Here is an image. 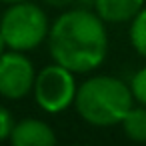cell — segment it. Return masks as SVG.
Returning a JSON list of instances; mask_svg holds the SVG:
<instances>
[{
    "mask_svg": "<svg viewBox=\"0 0 146 146\" xmlns=\"http://www.w3.org/2000/svg\"><path fill=\"white\" fill-rule=\"evenodd\" d=\"M52 62L74 74H88L102 66L108 54V32L104 20L90 10L76 8L62 12L48 30Z\"/></svg>",
    "mask_w": 146,
    "mask_h": 146,
    "instance_id": "1",
    "label": "cell"
},
{
    "mask_svg": "<svg viewBox=\"0 0 146 146\" xmlns=\"http://www.w3.org/2000/svg\"><path fill=\"white\" fill-rule=\"evenodd\" d=\"M78 116L90 126H116L134 106L130 86L108 74H98L84 80L74 96Z\"/></svg>",
    "mask_w": 146,
    "mask_h": 146,
    "instance_id": "2",
    "label": "cell"
},
{
    "mask_svg": "<svg viewBox=\"0 0 146 146\" xmlns=\"http://www.w3.org/2000/svg\"><path fill=\"white\" fill-rule=\"evenodd\" d=\"M48 30L50 24L46 12L30 0L8 4V8L0 18V34L8 50H34L46 40Z\"/></svg>",
    "mask_w": 146,
    "mask_h": 146,
    "instance_id": "3",
    "label": "cell"
},
{
    "mask_svg": "<svg viewBox=\"0 0 146 146\" xmlns=\"http://www.w3.org/2000/svg\"><path fill=\"white\" fill-rule=\"evenodd\" d=\"M76 90H78V84H76L74 72H70L68 68L56 62L36 72L34 86H32L36 104L48 114H58L70 108L74 104Z\"/></svg>",
    "mask_w": 146,
    "mask_h": 146,
    "instance_id": "4",
    "label": "cell"
},
{
    "mask_svg": "<svg viewBox=\"0 0 146 146\" xmlns=\"http://www.w3.org/2000/svg\"><path fill=\"white\" fill-rule=\"evenodd\" d=\"M36 70L32 60L18 50H6L0 56V96L22 100L32 92Z\"/></svg>",
    "mask_w": 146,
    "mask_h": 146,
    "instance_id": "5",
    "label": "cell"
},
{
    "mask_svg": "<svg viewBox=\"0 0 146 146\" xmlns=\"http://www.w3.org/2000/svg\"><path fill=\"white\" fill-rule=\"evenodd\" d=\"M8 140L14 146H54L58 138L48 122L38 118H24L14 122Z\"/></svg>",
    "mask_w": 146,
    "mask_h": 146,
    "instance_id": "6",
    "label": "cell"
},
{
    "mask_svg": "<svg viewBox=\"0 0 146 146\" xmlns=\"http://www.w3.org/2000/svg\"><path fill=\"white\" fill-rule=\"evenodd\" d=\"M144 2L146 0H94V12L104 24H124L144 8Z\"/></svg>",
    "mask_w": 146,
    "mask_h": 146,
    "instance_id": "7",
    "label": "cell"
},
{
    "mask_svg": "<svg viewBox=\"0 0 146 146\" xmlns=\"http://www.w3.org/2000/svg\"><path fill=\"white\" fill-rule=\"evenodd\" d=\"M126 138L134 142H146V106H132L120 122Z\"/></svg>",
    "mask_w": 146,
    "mask_h": 146,
    "instance_id": "8",
    "label": "cell"
},
{
    "mask_svg": "<svg viewBox=\"0 0 146 146\" xmlns=\"http://www.w3.org/2000/svg\"><path fill=\"white\" fill-rule=\"evenodd\" d=\"M130 44L138 56L146 58V6L130 20Z\"/></svg>",
    "mask_w": 146,
    "mask_h": 146,
    "instance_id": "9",
    "label": "cell"
},
{
    "mask_svg": "<svg viewBox=\"0 0 146 146\" xmlns=\"http://www.w3.org/2000/svg\"><path fill=\"white\" fill-rule=\"evenodd\" d=\"M128 86H130L132 98H134L138 104L146 106V66H142L140 70L134 72V76L130 78Z\"/></svg>",
    "mask_w": 146,
    "mask_h": 146,
    "instance_id": "10",
    "label": "cell"
},
{
    "mask_svg": "<svg viewBox=\"0 0 146 146\" xmlns=\"http://www.w3.org/2000/svg\"><path fill=\"white\" fill-rule=\"evenodd\" d=\"M12 128H14V118H12V112H10L6 106H0V142L10 138Z\"/></svg>",
    "mask_w": 146,
    "mask_h": 146,
    "instance_id": "11",
    "label": "cell"
},
{
    "mask_svg": "<svg viewBox=\"0 0 146 146\" xmlns=\"http://www.w3.org/2000/svg\"><path fill=\"white\" fill-rule=\"evenodd\" d=\"M42 2H46V4L52 6V8H68L74 0H42Z\"/></svg>",
    "mask_w": 146,
    "mask_h": 146,
    "instance_id": "12",
    "label": "cell"
},
{
    "mask_svg": "<svg viewBox=\"0 0 146 146\" xmlns=\"http://www.w3.org/2000/svg\"><path fill=\"white\" fill-rule=\"evenodd\" d=\"M8 48H6V42H4V38H2V34H0V56H2L4 52H6Z\"/></svg>",
    "mask_w": 146,
    "mask_h": 146,
    "instance_id": "13",
    "label": "cell"
},
{
    "mask_svg": "<svg viewBox=\"0 0 146 146\" xmlns=\"http://www.w3.org/2000/svg\"><path fill=\"white\" fill-rule=\"evenodd\" d=\"M0 2H2V4H16V2H24V0H0Z\"/></svg>",
    "mask_w": 146,
    "mask_h": 146,
    "instance_id": "14",
    "label": "cell"
}]
</instances>
